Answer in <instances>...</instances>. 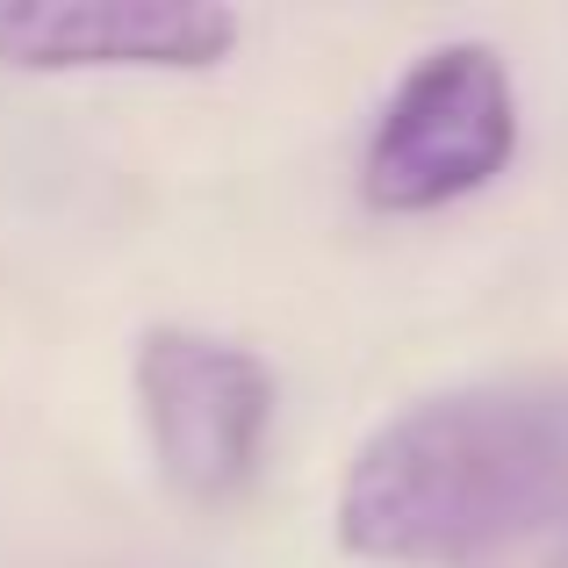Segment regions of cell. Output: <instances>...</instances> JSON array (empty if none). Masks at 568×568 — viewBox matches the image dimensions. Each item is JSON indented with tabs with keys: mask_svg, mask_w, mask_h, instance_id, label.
Instances as JSON below:
<instances>
[{
	"mask_svg": "<svg viewBox=\"0 0 568 568\" xmlns=\"http://www.w3.org/2000/svg\"><path fill=\"white\" fill-rule=\"evenodd\" d=\"M568 511V382H475L396 410L338 483L367 561H468Z\"/></svg>",
	"mask_w": 568,
	"mask_h": 568,
	"instance_id": "obj_1",
	"label": "cell"
},
{
	"mask_svg": "<svg viewBox=\"0 0 568 568\" xmlns=\"http://www.w3.org/2000/svg\"><path fill=\"white\" fill-rule=\"evenodd\" d=\"M511 144H518V109H511L504 58L489 43H439L388 94L375 144H367V166H361V187L388 216L446 209L497 181Z\"/></svg>",
	"mask_w": 568,
	"mask_h": 568,
	"instance_id": "obj_2",
	"label": "cell"
},
{
	"mask_svg": "<svg viewBox=\"0 0 568 568\" xmlns=\"http://www.w3.org/2000/svg\"><path fill=\"white\" fill-rule=\"evenodd\" d=\"M138 410L152 432L159 475L181 497L216 504L252 483L266 425H274V375L260 353L209 332L159 324L138 346Z\"/></svg>",
	"mask_w": 568,
	"mask_h": 568,
	"instance_id": "obj_3",
	"label": "cell"
},
{
	"mask_svg": "<svg viewBox=\"0 0 568 568\" xmlns=\"http://www.w3.org/2000/svg\"><path fill=\"white\" fill-rule=\"evenodd\" d=\"M237 43V14L194 0H72V8H0V58L29 72H181L216 65Z\"/></svg>",
	"mask_w": 568,
	"mask_h": 568,
	"instance_id": "obj_4",
	"label": "cell"
},
{
	"mask_svg": "<svg viewBox=\"0 0 568 568\" xmlns=\"http://www.w3.org/2000/svg\"><path fill=\"white\" fill-rule=\"evenodd\" d=\"M555 568H568V547H561V555H555Z\"/></svg>",
	"mask_w": 568,
	"mask_h": 568,
	"instance_id": "obj_5",
	"label": "cell"
}]
</instances>
